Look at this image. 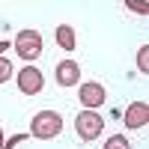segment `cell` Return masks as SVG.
<instances>
[{
	"label": "cell",
	"instance_id": "cell-1",
	"mask_svg": "<svg viewBox=\"0 0 149 149\" xmlns=\"http://www.w3.org/2000/svg\"><path fill=\"white\" fill-rule=\"evenodd\" d=\"M60 131H63V116H60L57 110H42V113H36L33 122H30V134L39 137V140H51Z\"/></svg>",
	"mask_w": 149,
	"mask_h": 149
},
{
	"label": "cell",
	"instance_id": "cell-2",
	"mask_svg": "<svg viewBox=\"0 0 149 149\" xmlns=\"http://www.w3.org/2000/svg\"><path fill=\"white\" fill-rule=\"evenodd\" d=\"M74 128H78V137L81 140H95L98 134L104 131V119L95 113V110H81L74 116Z\"/></svg>",
	"mask_w": 149,
	"mask_h": 149
},
{
	"label": "cell",
	"instance_id": "cell-3",
	"mask_svg": "<svg viewBox=\"0 0 149 149\" xmlns=\"http://www.w3.org/2000/svg\"><path fill=\"white\" fill-rule=\"evenodd\" d=\"M15 51L21 60H36L42 57V36L36 30H18L15 36Z\"/></svg>",
	"mask_w": 149,
	"mask_h": 149
},
{
	"label": "cell",
	"instance_id": "cell-4",
	"mask_svg": "<svg viewBox=\"0 0 149 149\" xmlns=\"http://www.w3.org/2000/svg\"><path fill=\"white\" fill-rule=\"evenodd\" d=\"M78 98H81V104H84L86 110H95V107H102V104H104L107 93H104V86H102V84L90 81V84H81V93H78Z\"/></svg>",
	"mask_w": 149,
	"mask_h": 149
},
{
	"label": "cell",
	"instance_id": "cell-5",
	"mask_svg": "<svg viewBox=\"0 0 149 149\" xmlns=\"http://www.w3.org/2000/svg\"><path fill=\"white\" fill-rule=\"evenodd\" d=\"M42 86H45V78H42V72L36 69V66H27V69L18 74V90H21L24 95L42 93Z\"/></svg>",
	"mask_w": 149,
	"mask_h": 149
},
{
	"label": "cell",
	"instance_id": "cell-6",
	"mask_svg": "<svg viewBox=\"0 0 149 149\" xmlns=\"http://www.w3.org/2000/svg\"><path fill=\"white\" fill-rule=\"evenodd\" d=\"M149 122V104L146 102H131L125 107V125L128 128H143Z\"/></svg>",
	"mask_w": 149,
	"mask_h": 149
},
{
	"label": "cell",
	"instance_id": "cell-7",
	"mask_svg": "<svg viewBox=\"0 0 149 149\" xmlns=\"http://www.w3.org/2000/svg\"><path fill=\"white\" fill-rule=\"evenodd\" d=\"M78 81H81L78 63H74V60H63V63L57 66V84H60V86H74Z\"/></svg>",
	"mask_w": 149,
	"mask_h": 149
},
{
	"label": "cell",
	"instance_id": "cell-8",
	"mask_svg": "<svg viewBox=\"0 0 149 149\" xmlns=\"http://www.w3.org/2000/svg\"><path fill=\"white\" fill-rule=\"evenodd\" d=\"M57 45L63 48V51H74V30L69 24H60L57 27Z\"/></svg>",
	"mask_w": 149,
	"mask_h": 149
},
{
	"label": "cell",
	"instance_id": "cell-9",
	"mask_svg": "<svg viewBox=\"0 0 149 149\" xmlns=\"http://www.w3.org/2000/svg\"><path fill=\"white\" fill-rule=\"evenodd\" d=\"M104 149H128V140L122 137V134H113V137L104 143Z\"/></svg>",
	"mask_w": 149,
	"mask_h": 149
},
{
	"label": "cell",
	"instance_id": "cell-10",
	"mask_svg": "<svg viewBox=\"0 0 149 149\" xmlns=\"http://www.w3.org/2000/svg\"><path fill=\"white\" fill-rule=\"evenodd\" d=\"M12 78V63H9V60H3V57H0V84H6Z\"/></svg>",
	"mask_w": 149,
	"mask_h": 149
},
{
	"label": "cell",
	"instance_id": "cell-11",
	"mask_svg": "<svg viewBox=\"0 0 149 149\" xmlns=\"http://www.w3.org/2000/svg\"><path fill=\"white\" fill-rule=\"evenodd\" d=\"M24 140H27V134H15V137H9V140L3 143V149H15V146H21Z\"/></svg>",
	"mask_w": 149,
	"mask_h": 149
},
{
	"label": "cell",
	"instance_id": "cell-12",
	"mask_svg": "<svg viewBox=\"0 0 149 149\" xmlns=\"http://www.w3.org/2000/svg\"><path fill=\"white\" fill-rule=\"evenodd\" d=\"M125 6H128L131 12H137V15H146V12H149L146 3H134V0H125Z\"/></svg>",
	"mask_w": 149,
	"mask_h": 149
},
{
	"label": "cell",
	"instance_id": "cell-13",
	"mask_svg": "<svg viewBox=\"0 0 149 149\" xmlns=\"http://www.w3.org/2000/svg\"><path fill=\"white\" fill-rule=\"evenodd\" d=\"M146 54H149V48H146V45H143V48H140V51H137V66H140V69H143V72H146V69H149V63H146Z\"/></svg>",
	"mask_w": 149,
	"mask_h": 149
},
{
	"label": "cell",
	"instance_id": "cell-14",
	"mask_svg": "<svg viewBox=\"0 0 149 149\" xmlns=\"http://www.w3.org/2000/svg\"><path fill=\"white\" fill-rule=\"evenodd\" d=\"M6 48H9V42H6V39H0V54H3Z\"/></svg>",
	"mask_w": 149,
	"mask_h": 149
},
{
	"label": "cell",
	"instance_id": "cell-15",
	"mask_svg": "<svg viewBox=\"0 0 149 149\" xmlns=\"http://www.w3.org/2000/svg\"><path fill=\"white\" fill-rule=\"evenodd\" d=\"M3 143H6V140H3V131H0V149H3Z\"/></svg>",
	"mask_w": 149,
	"mask_h": 149
}]
</instances>
